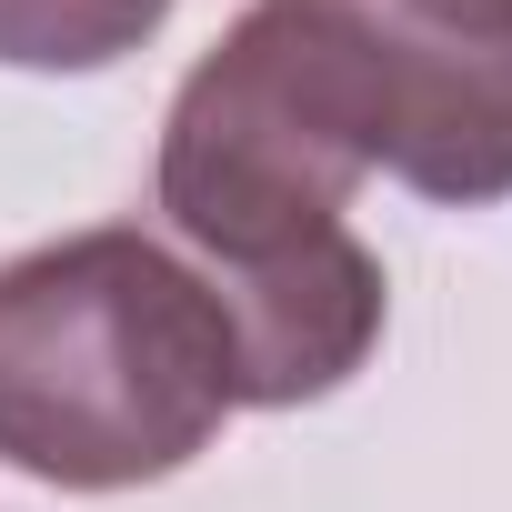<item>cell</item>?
Returning <instances> with one entry per match:
<instances>
[{
    "label": "cell",
    "instance_id": "obj_5",
    "mask_svg": "<svg viewBox=\"0 0 512 512\" xmlns=\"http://www.w3.org/2000/svg\"><path fill=\"white\" fill-rule=\"evenodd\" d=\"M392 11H412L432 31H462V41H512V0H392Z\"/></svg>",
    "mask_w": 512,
    "mask_h": 512
},
{
    "label": "cell",
    "instance_id": "obj_1",
    "mask_svg": "<svg viewBox=\"0 0 512 512\" xmlns=\"http://www.w3.org/2000/svg\"><path fill=\"white\" fill-rule=\"evenodd\" d=\"M372 171L452 211L512 201V41L392 0H251L171 91L151 191L211 272H262L352 231Z\"/></svg>",
    "mask_w": 512,
    "mask_h": 512
},
{
    "label": "cell",
    "instance_id": "obj_3",
    "mask_svg": "<svg viewBox=\"0 0 512 512\" xmlns=\"http://www.w3.org/2000/svg\"><path fill=\"white\" fill-rule=\"evenodd\" d=\"M211 292L241 342V402H262V412L342 392L372 362L382 312H392V282L352 231H322L312 251L262 262V272H211Z\"/></svg>",
    "mask_w": 512,
    "mask_h": 512
},
{
    "label": "cell",
    "instance_id": "obj_4",
    "mask_svg": "<svg viewBox=\"0 0 512 512\" xmlns=\"http://www.w3.org/2000/svg\"><path fill=\"white\" fill-rule=\"evenodd\" d=\"M171 21V0H0L11 71H111Z\"/></svg>",
    "mask_w": 512,
    "mask_h": 512
},
{
    "label": "cell",
    "instance_id": "obj_2",
    "mask_svg": "<svg viewBox=\"0 0 512 512\" xmlns=\"http://www.w3.org/2000/svg\"><path fill=\"white\" fill-rule=\"evenodd\" d=\"M241 412V342L171 241L101 221L0 262V462L61 492H131Z\"/></svg>",
    "mask_w": 512,
    "mask_h": 512
}]
</instances>
